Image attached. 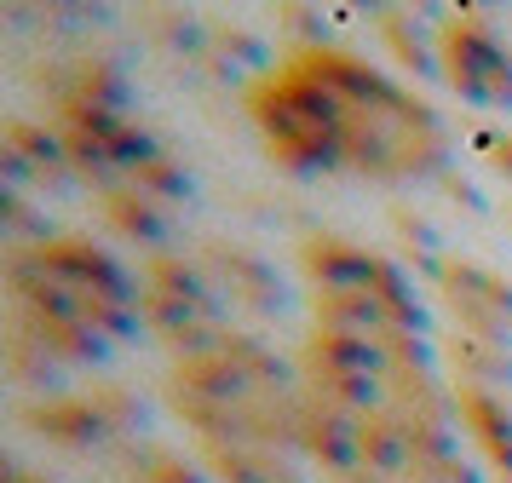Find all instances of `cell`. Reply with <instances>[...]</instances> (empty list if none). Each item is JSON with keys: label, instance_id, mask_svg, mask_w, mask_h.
<instances>
[{"label": "cell", "instance_id": "cell-5", "mask_svg": "<svg viewBox=\"0 0 512 483\" xmlns=\"http://www.w3.org/2000/svg\"><path fill=\"white\" fill-rule=\"evenodd\" d=\"M443 64H449V81H455L461 98L489 104V110L512 104V58L484 23H472V18L449 23L443 29Z\"/></svg>", "mask_w": 512, "mask_h": 483}, {"label": "cell", "instance_id": "cell-1", "mask_svg": "<svg viewBox=\"0 0 512 483\" xmlns=\"http://www.w3.org/2000/svg\"><path fill=\"white\" fill-rule=\"evenodd\" d=\"M300 386L305 449L328 483H472L420 334L317 322Z\"/></svg>", "mask_w": 512, "mask_h": 483}, {"label": "cell", "instance_id": "cell-3", "mask_svg": "<svg viewBox=\"0 0 512 483\" xmlns=\"http://www.w3.org/2000/svg\"><path fill=\"white\" fill-rule=\"evenodd\" d=\"M12 299L29 334L58 357H93L121 340L144 311V294L87 242H35L12 253Z\"/></svg>", "mask_w": 512, "mask_h": 483}, {"label": "cell", "instance_id": "cell-2", "mask_svg": "<svg viewBox=\"0 0 512 483\" xmlns=\"http://www.w3.org/2000/svg\"><path fill=\"white\" fill-rule=\"evenodd\" d=\"M254 121L288 167L415 179L443 161L438 115L346 52H311L282 64L254 92Z\"/></svg>", "mask_w": 512, "mask_h": 483}, {"label": "cell", "instance_id": "cell-4", "mask_svg": "<svg viewBox=\"0 0 512 483\" xmlns=\"http://www.w3.org/2000/svg\"><path fill=\"white\" fill-rule=\"evenodd\" d=\"M305 271L317 288V322L323 328H386V334H420V311L403 276L374 259V253L351 248V242H311L305 248Z\"/></svg>", "mask_w": 512, "mask_h": 483}]
</instances>
